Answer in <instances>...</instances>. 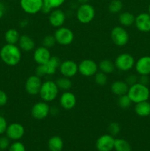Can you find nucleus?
<instances>
[{
    "mask_svg": "<svg viewBox=\"0 0 150 151\" xmlns=\"http://www.w3.org/2000/svg\"><path fill=\"white\" fill-rule=\"evenodd\" d=\"M22 51L16 44H6L0 50V58L4 64L15 66L20 63Z\"/></svg>",
    "mask_w": 150,
    "mask_h": 151,
    "instance_id": "obj_1",
    "label": "nucleus"
},
{
    "mask_svg": "<svg viewBox=\"0 0 150 151\" xmlns=\"http://www.w3.org/2000/svg\"><path fill=\"white\" fill-rule=\"evenodd\" d=\"M149 90L146 85L140 83H136L129 87L127 95L131 101L134 103L146 101L149 97Z\"/></svg>",
    "mask_w": 150,
    "mask_h": 151,
    "instance_id": "obj_2",
    "label": "nucleus"
},
{
    "mask_svg": "<svg viewBox=\"0 0 150 151\" xmlns=\"http://www.w3.org/2000/svg\"><path fill=\"white\" fill-rule=\"evenodd\" d=\"M60 89L57 87L55 81L48 80L43 82L38 95L43 101L50 103L57 99Z\"/></svg>",
    "mask_w": 150,
    "mask_h": 151,
    "instance_id": "obj_3",
    "label": "nucleus"
},
{
    "mask_svg": "<svg viewBox=\"0 0 150 151\" xmlns=\"http://www.w3.org/2000/svg\"><path fill=\"white\" fill-rule=\"evenodd\" d=\"M61 60L57 56L51 55L49 60L44 64L38 65L35 69V75L40 78L46 75H53L59 69Z\"/></svg>",
    "mask_w": 150,
    "mask_h": 151,
    "instance_id": "obj_4",
    "label": "nucleus"
},
{
    "mask_svg": "<svg viewBox=\"0 0 150 151\" xmlns=\"http://www.w3.org/2000/svg\"><path fill=\"white\" fill-rule=\"evenodd\" d=\"M95 16V9L89 3L81 4L76 9V19L79 23L83 24L91 23L94 19Z\"/></svg>",
    "mask_w": 150,
    "mask_h": 151,
    "instance_id": "obj_5",
    "label": "nucleus"
},
{
    "mask_svg": "<svg viewBox=\"0 0 150 151\" xmlns=\"http://www.w3.org/2000/svg\"><path fill=\"white\" fill-rule=\"evenodd\" d=\"M112 41L117 47H124L129 42V35L126 29L122 26H116L110 32Z\"/></svg>",
    "mask_w": 150,
    "mask_h": 151,
    "instance_id": "obj_6",
    "label": "nucleus"
},
{
    "mask_svg": "<svg viewBox=\"0 0 150 151\" xmlns=\"http://www.w3.org/2000/svg\"><path fill=\"white\" fill-rule=\"evenodd\" d=\"M57 44L62 46L70 45L74 40V33L73 31L66 27L57 28L54 33Z\"/></svg>",
    "mask_w": 150,
    "mask_h": 151,
    "instance_id": "obj_7",
    "label": "nucleus"
},
{
    "mask_svg": "<svg viewBox=\"0 0 150 151\" xmlns=\"http://www.w3.org/2000/svg\"><path fill=\"white\" fill-rule=\"evenodd\" d=\"M116 69L121 72H128L135 66V59L129 53H121L116 57L114 61Z\"/></svg>",
    "mask_w": 150,
    "mask_h": 151,
    "instance_id": "obj_8",
    "label": "nucleus"
},
{
    "mask_svg": "<svg viewBox=\"0 0 150 151\" xmlns=\"http://www.w3.org/2000/svg\"><path fill=\"white\" fill-rule=\"evenodd\" d=\"M98 70L99 66L97 63L91 59H84L78 64V72L86 78L94 76Z\"/></svg>",
    "mask_w": 150,
    "mask_h": 151,
    "instance_id": "obj_9",
    "label": "nucleus"
},
{
    "mask_svg": "<svg viewBox=\"0 0 150 151\" xmlns=\"http://www.w3.org/2000/svg\"><path fill=\"white\" fill-rule=\"evenodd\" d=\"M50 106L45 101L37 102L31 109V116L35 119H44L50 114Z\"/></svg>",
    "mask_w": 150,
    "mask_h": 151,
    "instance_id": "obj_10",
    "label": "nucleus"
},
{
    "mask_svg": "<svg viewBox=\"0 0 150 151\" xmlns=\"http://www.w3.org/2000/svg\"><path fill=\"white\" fill-rule=\"evenodd\" d=\"M42 83L43 82L41 78L37 76L35 74L30 75L25 81V91L29 95H38Z\"/></svg>",
    "mask_w": 150,
    "mask_h": 151,
    "instance_id": "obj_11",
    "label": "nucleus"
},
{
    "mask_svg": "<svg viewBox=\"0 0 150 151\" xmlns=\"http://www.w3.org/2000/svg\"><path fill=\"white\" fill-rule=\"evenodd\" d=\"M20 6L24 13L35 15L41 11L44 0H20Z\"/></svg>",
    "mask_w": 150,
    "mask_h": 151,
    "instance_id": "obj_12",
    "label": "nucleus"
},
{
    "mask_svg": "<svg viewBox=\"0 0 150 151\" xmlns=\"http://www.w3.org/2000/svg\"><path fill=\"white\" fill-rule=\"evenodd\" d=\"M59 71L62 76L71 78L78 73V64L72 60H66L61 61Z\"/></svg>",
    "mask_w": 150,
    "mask_h": 151,
    "instance_id": "obj_13",
    "label": "nucleus"
},
{
    "mask_svg": "<svg viewBox=\"0 0 150 151\" xmlns=\"http://www.w3.org/2000/svg\"><path fill=\"white\" fill-rule=\"evenodd\" d=\"M5 134L10 140L19 141L24 135V127L19 122H13L8 125Z\"/></svg>",
    "mask_w": 150,
    "mask_h": 151,
    "instance_id": "obj_14",
    "label": "nucleus"
},
{
    "mask_svg": "<svg viewBox=\"0 0 150 151\" xmlns=\"http://www.w3.org/2000/svg\"><path fill=\"white\" fill-rule=\"evenodd\" d=\"M66 19V15L61 9H54L49 14V23L53 27L59 28L63 27Z\"/></svg>",
    "mask_w": 150,
    "mask_h": 151,
    "instance_id": "obj_15",
    "label": "nucleus"
},
{
    "mask_svg": "<svg viewBox=\"0 0 150 151\" xmlns=\"http://www.w3.org/2000/svg\"><path fill=\"white\" fill-rule=\"evenodd\" d=\"M115 138L110 134H103L99 137L96 142L98 151H112L114 149Z\"/></svg>",
    "mask_w": 150,
    "mask_h": 151,
    "instance_id": "obj_16",
    "label": "nucleus"
},
{
    "mask_svg": "<svg viewBox=\"0 0 150 151\" xmlns=\"http://www.w3.org/2000/svg\"><path fill=\"white\" fill-rule=\"evenodd\" d=\"M59 103L65 110H71L76 105V97L71 91H63L59 99Z\"/></svg>",
    "mask_w": 150,
    "mask_h": 151,
    "instance_id": "obj_17",
    "label": "nucleus"
},
{
    "mask_svg": "<svg viewBox=\"0 0 150 151\" xmlns=\"http://www.w3.org/2000/svg\"><path fill=\"white\" fill-rule=\"evenodd\" d=\"M51 57V55L49 49L44 46H40L34 50L33 60L38 65L44 64L49 60Z\"/></svg>",
    "mask_w": 150,
    "mask_h": 151,
    "instance_id": "obj_18",
    "label": "nucleus"
},
{
    "mask_svg": "<svg viewBox=\"0 0 150 151\" xmlns=\"http://www.w3.org/2000/svg\"><path fill=\"white\" fill-rule=\"evenodd\" d=\"M135 25L137 29L141 32H147L150 31V15L143 13L135 17Z\"/></svg>",
    "mask_w": 150,
    "mask_h": 151,
    "instance_id": "obj_19",
    "label": "nucleus"
},
{
    "mask_svg": "<svg viewBox=\"0 0 150 151\" xmlns=\"http://www.w3.org/2000/svg\"><path fill=\"white\" fill-rule=\"evenodd\" d=\"M135 70L140 75H148L150 74V56H143L135 63Z\"/></svg>",
    "mask_w": 150,
    "mask_h": 151,
    "instance_id": "obj_20",
    "label": "nucleus"
},
{
    "mask_svg": "<svg viewBox=\"0 0 150 151\" xmlns=\"http://www.w3.org/2000/svg\"><path fill=\"white\" fill-rule=\"evenodd\" d=\"M18 46L22 52H29L35 49V43L33 38L28 35H21Z\"/></svg>",
    "mask_w": 150,
    "mask_h": 151,
    "instance_id": "obj_21",
    "label": "nucleus"
},
{
    "mask_svg": "<svg viewBox=\"0 0 150 151\" xmlns=\"http://www.w3.org/2000/svg\"><path fill=\"white\" fill-rule=\"evenodd\" d=\"M129 87L125 81H116L111 84L110 90L114 95L119 97V96L127 94Z\"/></svg>",
    "mask_w": 150,
    "mask_h": 151,
    "instance_id": "obj_22",
    "label": "nucleus"
},
{
    "mask_svg": "<svg viewBox=\"0 0 150 151\" xmlns=\"http://www.w3.org/2000/svg\"><path fill=\"white\" fill-rule=\"evenodd\" d=\"M135 112L141 117H146L150 115V103L148 101H143L135 103Z\"/></svg>",
    "mask_w": 150,
    "mask_h": 151,
    "instance_id": "obj_23",
    "label": "nucleus"
},
{
    "mask_svg": "<svg viewBox=\"0 0 150 151\" xmlns=\"http://www.w3.org/2000/svg\"><path fill=\"white\" fill-rule=\"evenodd\" d=\"M135 16L129 12H122L119 16V22L121 26L126 27H130L135 23Z\"/></svg>",
    "mask_w": 150,
    "mask_h": 151,
    "instance_id": "obj_24",
    "label": "nucleus"
},
{
    "mask_svg": "<svg viewBox=\"0 0 150 151\" xmlns=\"http://www.w3.org/2000/svg\"><path fill=\"white\" fill-rule=\"evenodd\" d=\"M20 36V33L17 29H14V28H10V29H7L4 33V40L6 41V44L17 45Z\"/></svg>",
    "mask_w": 150,
    "mask_h": 151,
    "instance_id": "obj_25",
    "label": "nucleus"
},
{
    "mask_svg": "<svg viewBox=\"0 0 150 151\" xmlns=\"http://www.w3.org/2000/svg\"><path fill=\"white\" fill-rule=\"evenodd\" d=\"M48 147L50 151H62L63 148V141L61 137L54 136L49 139Z\"/></svg>",
    "mask_w": 150,
    "mask_h": 151,
    "instance_id": "obj_26",
    "label": "nucleus"
},
{
    "mask_svg": "<svg viewBox=\"0 0 150 151\" xmlns=\"http://www.w3.org/2000/svg\"><path fill=\"white\" fill-rule=\"evenodd\" d=\"M98 66L99 71L104 72L106 75L112 74L114 72L115 69H116L114 62H113L110 60H108V59H104V60H101Z\"/></svg>",
    "mask_w": 150,
    "mask_h": 151,
    "instance_id": "obj_27",
    "label": "nucleus"
},
{
    "mask_svg": "<svg viewBox=\"0 0 150 151\" xmlns=\"http://www.w3.org/2000/svg\"><path fill=\"white\" fill-rule=\"evenodd\" d=\"M56 84L60 90L63 91H69L72 87V82L71 78H66V77L62 76L58 78L55 81Z\"/></svg>",
    "mask_w": 150,
    "mask_h": 151,
    "instance_id": "obj_28",
    "label": "nucleus"
},
{
    "mask_svg": "<svg viewBox=\"0 0 150 151\" xmlns=\"http://www.w3.org/2000/svg\"><path fill=\"white\" fill-rule=\"evenodd\" d=\"M114 150L116 151H131L130 144L124 139H115Z\"/></svg>",
    "mask_w": 150,
    "mask_h": 151,
    "instance_id": "obj_29",
    "label": "nucleus"
},
{
    "mask_svg": "<svg viewBox=\"0 0 150 151\" xmlns=\"http://www.w3.org/2000/svg\"><path fill=\"white\" fill-rule=\"evenodd\" d=\"M124 4L121 0H112L108 4V10L113 14H116L121 12Z\"/></svg>",
    "mask_w": 150,
    "mask_h": 151,
    "instance_id": "obj_30",
    "label": "nucleus"
},
{
    "mask_svg": "<svg viewBox=\"0 0 150 151\" xmlns=\"http://www.w3.org/2000/svg\"><path fill=\"white\" fill-rule=\"evenodd\" d=\"M132 102L131 101L130 98L127 95V94L119 96L117 100L118 106L122 109H126L129 108L131 106V105H132Z\"/></svg>",
    "mask_w": 150,
    "mask_h": 151,
    "instance_id": "obj_31",
    "label": "nucleus"
},
{
    "mask_svg": "<svg viewBox=\"0 0 150 151\" xmlns=\"http://www.w3.org/2000/svg\"><path fill=\"white\" fill-rule=\"evenodd\" d=\"M94 77V81H95L96 84H97L98 86H105L107 83V81H108L107 75L104 72H101V71H99V72L98 71Z\"/></svg>",
    "mask_w": 150,
    "mask_h": 151,
    "instance_id": "obj_32",
    "label": "nucleus"
},
{
    "mask_svg": "<svg viewBox=\"0 0 150 151\" xmlns=\"http://www.w3.org/2000/svg\"><path fill=\"white\" fill-rule=\"evenodd\" d=\"M56 44H57V42H56V40L54 35H46V36L44 37V38L42 40V46H44V47H46L48 49L53 48L55 46Z\"/></svg>",
    "mask_w": 150,
    "mask_h": 151,
    "instance_id": "obj_33",
    "label": "nucleus"
},
{
    "mask_svg": "<svg viewBox=\"0 0 150 151\" xmlns=\"http://www.w3.org/2000/svg\"><path fill=\"white\" fill-rule=\"evenodd\" d=\"M66 0H44V4L47 6L51 10L60 8L65 3Z\"/></svg>",
    "mask_w": 150,
    "mask_h": 151,
    "instance_id": "obj_34",
    "label": "nucleus"
},
{
    "mask_svg": "<svg viewBox=\"0 0 150 151\" xmlns=\"http://www.w3.org/2000/svg\"><path fill=\"white\" fill-rule=\"evenodd\" d=\"M121 131V127L118 122H110L108 125L107 127V131H108V134H110L113 137H116L118 134L120 133Z\"/></svg>",
    "mask_w": 150,
    "mask_h": 151,
    "instance_id": "obj_35",
    "label": "nucleus"
},
{
    "mask_svg": "<svg viewBox=\"0 0 150 151\" xmlns=\"http://www.w3.org/2000/svg\"><path fill=\"white\" fill-rule=\"evenodd\" d=\"M8 151H26L24 145L19 141H15L8 148Z\"/></svg>",
    "mask_w": 150,
    "mask_h": 151,
    "instance_id": "obj_36",
    "label": "nucleus"
},
{
    "mask_svg": "<svg viewBox=\"0 0 150 151\" xmlns=\"http://www.w3.org/2000/svg\"><path fill=\"white\" fill-rule=\"evenodd\" d=\"M10 140L7 136L0 137V150H4L9 148L10 145Z\"/></svg>",
    "mask_w": 150,
    "mask_h": 151,
    "instance_id": "obj_37",
    "label": "nucleus"
},
{
    "mask_svg": "<svg viewBox=\"0 0 150 151\" xmlns=\"http://www.w3.org/2000/svg\"><path fill=\"white\" fill-rule=\"evenodd\" d=\"M7 126H8V123H7V119L3 116L0 115V135L5 134Z\"/></svg>",
    "mask_w": 150,
    "mask_h": 151,
    "instance_id": "obj_38",
    "label": "nucleus"
},
{
    "mask_svg": "<svg viewBox=\"0 0 150 151\" xmlns=\"http://www.w3.org/2000/svg\"><path fill=\"white\" fill-rule=\"evenodd\" d=\"M125 82L128 84L129 86L133 85V84L136 83L138 82V78L135 75H129L125 79Z\"/></svg>",
    "mask_w": 150,
    "mask_h": 151,
    "instance_id": "obj_39",
    "label": "nucleus"
},
{
    "mask_svg": "<svg viewBox=\"0 0 150 151\" xmlns=\"http://www.w3.org/2000/svg\"><path fill=\"white\" fill-rule=\"evenodd\" d=\"M8 101V97L5 91L0 89V107L4 106Z\"/></svg>",
    "mask_w": 150,
    "mask_h": 151,
    "instance_id": "obj_40",
    "label": "nucleus"
},
{
    "mask_svg": "<svg viewBox=\"0 0 150 151\" xmlns=\"http://www.w3.org/2000/svg\"><path fill=\"white\" fill-rule=\"evenodd\" d=\"M138 83L146 86V84L149 83L148 75H141V76L138 78Z\"/></svg>",
    "mask_w": 150,
    "mask_h": 151,
    "instance_id": "obj_41",
    "label": "nucleus"
},
{
    "mask_svg": "<svg viewBox=\"0 0 150 151\" xmlns=\"http://www.w3.org/2000/svg\"><path fill=\"white\" fill-rule=\"evenodd\" d=\"M51 8H49V7H47V6H46V5H44V6H43V7H42V9H41V12H42L43 13H44V14H49L50 13V12L51 11Z\"/></svg>",
    "mask_w": 150,
    "mask_h": 151,
    "instance_id": "obj_42",
    "label": "nucleus"
},
{
    "mask_svg": "<svg viewBox=\"0 0 150 151\" xmlns=\"http://www.w3.org/2000/svg\"><path fill=\"white\" fill-rule=\"evenodd\" d=\"M59 113V109L55 106L50 108V114L51 115H56Z\"/></svg>",
    "mask_w": 150,
    "mask_h": 151,
    "instance_id": "obj_43",
    "label": "nucleus"
},
{
    "mask_svg": "<svg viewBox=\"0 0 150 151\" xmlns=\"http://www.w3.org/2000/svg\"><path fill=\"white\" fill-rule=\"evenodd\" d=\"M28 24H29V21L27 19H23V20L20 22V26L21 27H25L27 26Z\"/></svg>",
    "mask_w": 150,
    "mask_h": 151,
    "instance_id": "obj_44",
    "label": "nucleus"
},
{
    "mask_svg": "<svg viewBox=\"0 0 150 151\" xmlns=\"http://www.w3.org/2000/svg\"><path fill=\"white\" fill-rule=\"evenodd\" d=\"M76 1H77L78 2L81 4H85V3H88V1H89L90 0H76Z\"/></svg>",
    "mask_w": 150,
    "mask_h": 151,
    "instance_id": "obj_45",
    "label": "nucleus"
},
{
    "mask_svg": "<svg viewBox=\"0 0 150 151\" xmlns=\"http://www.w3.org/2000/svg\"><path fill=\"white\" fill-rule=\"evenodd\" d=\"M149 14L150 15V4H149Z\"/></svg>",
    "mask_w": 150,
    "mask_h": 151,
    "instance_id": "obj_46",
    "label": "nucleus"
}]
</instances>
